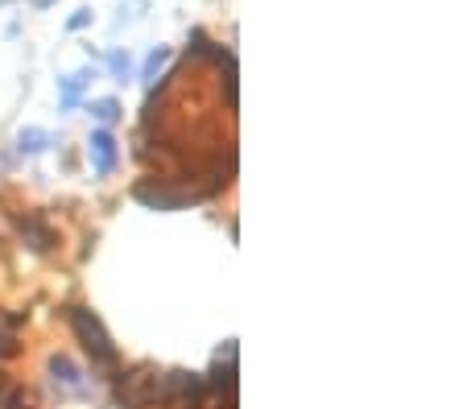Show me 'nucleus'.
<instances>
[{
	"instance_id": "1",
	"label": "nucleus",
	"mask_w": 463,
	"mask_h": 409,
	"mask_svg": "<svg viewBox=\"0 0 463 409\" xmlns=\"http://www.w3.org/2000/svg\"><path fill=\"white\" fill-rule=\"evenodd\" d=\"M67 322H71L75 343L87 351L91 368H96V372H116V368H120V351H116L112 335H108V327L99 322V314L91 311V306H71Z\"/></svg>"
},
{
	"instance_id": "2",
	"label": "nucleus",
	"mask_w": 463,
	"mask_h": 409,
	"mask_svg": "<svg viewBox=\"0 0 463 409\" xmlns=\"http://www.w3.org/2000/svg\"><path fill=\"white\" fill-rule=\"evenodd\" d=\"M207 397H212V393H207V385H203L199 372H186V368L157 372L154 409H203Z\"/></svg>"
},
{
	"instance_id": "3",
	"label": "nucleus",
	"mask_w": 463,
	"mask_h": 409,
	"mask_svg": "<svg viewBox=\"0 0 463 409\" xmlns=\"http://www.w3.org/2000/svg\"><path fill=\"white\" fill-rule=\"evenodd\" d=\"M116 405L120 409H154L157 397V368L154 364H133V368H116Z\"/></svg>"
},
{
	"instance_id": "4",
	"label": "nucleus",
	"mask_w": 463,
	"mask_h": 409,
	"mask_svg": "<svg viewBox=\"0 0 463 409\" xmlns=\"http://www.w3.org/2000/svg\"><path fill=\"white\" fill-rule=\"evenodd\" d=\"M13 232H17L21 248H29L33 256H50L62 244V232L50 224L46 211H17L13 215Z\"/></svg>"
},
{
	"instance_id": "5",
	"label": "nucleus",
	"mask_w": 463,
	"mask_h": 409,
	"mask_svg": "<svg viewBox=\"0 0 463 409\" xmlns=\"http://www.w3.org/2000/svg\"><path fill=\"white\" fill-rule=\"evenodd\" d=\"M46 376H50L54 397H62V401L91 397V380H87V372L71 360L67 351H54V356H50V360H46Z\"/></svg>"
},
{
	"instance_id": "6",
	"label": "nucleus",
	"mask_w": 463,
	"mask_h": 409,
	"mask_svg": "<svg viewBox=\"0 0 463 409\" xmlns=\"http://www.w3.org/2000/svg\"><path fill=\"white\" fill-rule=\"evenodd\" d=\"M133 199L141 207H149V211H183V207H191L186 191H178V186H170L165 178H154V174L133 182Z\"/></svg>"
},
{
	"instance_id": "7",
	"label": "nucleus",
	"mask_w": 463,
	"mask_h": 409,
	"mask_svg": "<svg viewBox=\"0 0 463 409\" xmlns=\"http://www.w3.org/2000/svg\"><path fill=\"white\" fill-rule=\"evenodd\" d=\"M87 162H91V174L96 178H112L120 166V145H116L112 128H91L87 136Z\"/></svg>"
},
{
	"instance_id": "8",
	"label": "nucleus",
	"mask_w": 463,
	"mask_h": 409,
	"mask_svg": "<svg viewBox=\"0 0 463 409\" xmlns=\"http://www.w3.org/2000/svg\"><path fill=\"white\" fill-rule=\"evenodd\" d=\"M29 319V311H0V364L21 356V322Z\"/></svg>"
},
{
	"instance_id": "9",
	"label": "nucleus",
	"mask_w": 463,
	"mask_h": 409,
	"mask_svg": "<svg viewBox=\"0 0 463 409\" xmlns=\"http://www.w3.org/2000/svg\"><path fill=\"white\" fill-rule=\"evenodd\" d=\"M96 79H99L96 67H83L79 75H67V79H62V88H58V104H62V112H71V107L79 104V96H83V91L91 88Z\"/></svg>"
},
{
	"instance_id": "10",
	"label": "nucleus",
	"mask_w": 463,
	"mask_h": 409,
	"mask_svg": "<svg viewBox=\"0 0 463 409\" xmlns=\"http://www.w3.org/2000/svg\"><path fill=\"white\" fill-rule=\"evenodd\" d=\"M203 385H207V393H236V364H228V360H215L212 364V372L203 376Z\"/></svg>"
},
{
	"instance_id": "11",
	"label": "nucleus",
	"mask_w": 463,
	"mask_h": 409,
	"mask_svg": "<svg viewBox=\"0 0 463 409\" xmlns=\"http://www.w3.org/2000/svg\"><path fill=\"white\" fill-rule=\"evenodd\" d=\"M50 145H54V136H50L46 128H21L17 133V153L21 157H38V153H46Z\"/></svg>"
},
{
	"instance_id": "12",
	"label": "nucleus",
	"mask_w": 463,
	"mask_h": 409,
	"mask_svg": "<svg viewBox=\"0 0 463 409\" xmlns=\"http://www.w3.org/2000/svg\"><path fill=\"white\" fill-rule=\"evenodd\" d=\"M170 62V46H157V50H149V59H145V67H141V83L145 88H154V79H157V70Z\"/></svg>"
},
{
	"instance_id": "13",
	"label": "nucleus",
	"mask_w": 463,
	"mask_h": 409,
	"mask_svg": "<svg viewBox=\"0 0 463 409\" xmlns=\"http://www.w3.org/2000/svg\"><path fill=\"white\" fill-rule=\"evenodd\" d=\"M91 116L99 120V128H108V125H116V120H120V99H96V104H91Z\"/></svg>"
},
{
	"instance_id": "14",
	"label": "nucleus",
	"mask_w": 463,
	"mask_h": 409,
	"mask_svg": "<svg viewBox=\"0 0 463 409\" xmlns=\"http://www.w3.org/2000/svg\"><path fill=\"white\" fill-rule=\"evenodd\" d=\"M220 91H223V99H228V107H236V59H232V62H223Z\"/></svg>"
},
{
	"instance_id": "15",
	"label": "nucleus",
	"mask_w": 463,
	"mask_h": 409,
	"mask_svg": "<svg viewBox=\"0 0 463 409\" xmlns=\"http://www.w3.org/2000/svg\"><path fill=\"white\" fill-rule=\"evenodd\" d=\"M0 409H33V397L25 389H5L0 393Z\"/></svg>"
},
{
	"instance_id": "16",
	"label": "nucleus",
	"mask_w": 463,
	"mask_h": 409,
	"mask_svg": "<svg viewBox=\"0 0 463 409\" xmlns=\"http://www.w3.org/2000/svg\"><path fill=\"white\" fill-rule=\"evenodd\" d=\"M108 70H112V79H128V70H133L128 50H112V54H108Z\"/></svg>"
},
{
	"instance_id": "17",
	"label": "nucleus",
	"mask_w": 463,
	"mask_h": 409,
	"mask_svg": "<svg viewBox=\"0 0 463 409\" xmlns=\"http://www.w3.org/2000/svg\"><path fill=\"white\" fill-rule=\"evenodd\" d=\"M87 25H91V9H79V13H75V17H71V21H67V30H71V33L87 30Z\"/></svg>"
},
{
	"instance_id": "18",
	"label": "nucleus",
	"mask_w": 463,
	"mask_h": 409,
	"mask_svg": "<svg viewBox=\"0 0 463 409\" xmlns=\"http://www.w3.org/2000/svg\"><path fill=\"white\" fill-rule=\"evenodd\" d=\"M33 5H38V9H50V5H54V0H33Z\"/></svg>"
},
{
	"instance_id": "19",
	"label": "nucleus",
	"mask_w": 463,
	"mask_h": 409,
	"mask_svg": "<svg viewBox=\"0 0 463 409\" xmlns=\"http://www.w3.org/2000/svg\"><path fill=\"white\" fill-rule=\"evenodd\" d=\"M5 389H9V385H5V372H0V393H5Z\"/></svg>"
}]
</instances>
